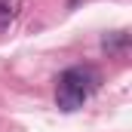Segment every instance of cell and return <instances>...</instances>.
Masks as SVG:
<instances>
[{
	"instance_id": "obj_1",
	"label": "cell",
	"mask_w": 132,
	"mask_h": 132,
	"mask_svg": "<svg viewBox=\"0 0 132 132\" xmlns=\"http://www.w3.org/2000/svg\"><path fill=\"white\" fill-rule=\"evenodd\" d=\"M92 71L86 68H68L59 77V86H55V101L62 111H77L83 108V101L89 98V89H92Z\"/></svg>"
},
{
	"instance_id": "obj_2",
	"label": "cell",
	"mask_w": 132,
	"mask_h": 132,
	"mask_svg": "<svg viewBox=\"0 0 132 132\" xmlns=\"http://www.w3.org/2000/svg\"><path fill=\"white\" fill-rule=\"evenodd\" d=\"M22 6H25L22 0H0V34L15 25V19L22 15Z\"/></svg>"
},
{
	"instance_id": "obj_3",
	"label": "cell",
	"mask_w": 132,
	"mask_h": 132,
	"mask_svg": "<svg viewBox=\"0 0 132 132\" xmlns=\"http://www.w3.org/2000/svg\"><path fill=\"white\" fill-rule=\"evenodd\" d=\"M126 34L123 31H117V37H104V49H120V46H126Z\"/></svg>"
}]
</instances>
